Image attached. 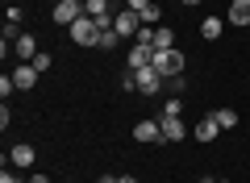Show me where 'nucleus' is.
I'll return each instance as SVG.
<instances>
[{
  "label": "nucleus",
  "instance_id": "f257e3e1",
  "mask_svg": "<svg viewBox=\"0 0 250 183\" xmlns=\"http://www.w3.org/2000/svg\"><path fill=\"white\" fill-rule=\"evenodd\" d=\"M150 67L159 71L163 79H179V75H184V54H179V50H154Z\"/></svg>",
  "mask_w": 250,
  "mask_h": 183
},
{
  "label": "nucleus",
  "instance_id": "f03ea898",
  "mask_svg": "<svg viewBox=\"0 0 250 183\" xmlns=\"http://www.w3.org/2000/svg\"><path fill=\"white\" fill-rule=\"evenodd\" d=\"M67 34H71V42H75V46H96V42H100V25L88 17V13H83V17L75 21Z\"/></svg>",
  "mask_w": 250,
  "mask_h": 183
},
{
  "label": "nucleus",
  "instance_id": "7ed1b4c3",
  "mask_svg": "<svg viewBox=\"0 0 250 183\" xmlns=\"http://www.w3.org/2000/svg\"><path fill=\"white\" fill-rule=\"evenodd\" d=\"M50 17H54V25H67V29H71L75 21L83 17V0H59V4L50 9Z\"/></svg>",
  "mask_w": 250,
  "mask_h": 183
},
{
  "label": "nucleus",
  "instance_id": "20e7f679",
  "mask_svg": "<svg viewBox=\"0 0 250 183\" xmlns=\"http://www.w3.org/2000/svg\"><path fill=\"white\" fill-rule=\"evenodd\" d=\"M134 142H142V146L163 142V125H159V117H146V121H138V125H134Z\"/></svg>",
  "mask_w": 250,
  "mask_h": 183
},
{
  "label": "nucleus",
  "instance_id": "39448f33",
  "mask_svg": "<svg viewBox=\"0 0 250 183\" xmlns=\"http://www.w3.org/2000/svg\"><path fill=\"white\" fill-rule=\"evenodd\" d=\"M134 75H138V92H142V96H159L163 83H167V79H163L154 67H142V71H134Z\"/></svg>",
  "mask_w": 250,
  "mask_h": 183
},
{
  "label": "nucleus",
  "instance_id": "423d86ee",
  "mask_svg": "<svg viewBox=\"0 0 250 183\" xmlns=\"http://www.w3.org/2000/svg\"><path fill=\"white\" fill-rule=\"evenodd\" d=\"M113 29H117L121 38H134L138 29H142V17H138L134 9H125V13H117V17H113Z\"/></svg>",
  "mask_w": 250,
  "mask_h": 183
},
{
  "label": "nucleus",
  "instance_id": "0eeeda50",
  "mask_svg": "<svg viewBox=\"0 0 250 183\" xmlns=\"http://www.w3.org/2000/svg\"><path fill=\"white\" fill-rule=\"evenodd\" d=\"M9 75H13V83H17V92H29V87L38 83V67H34V62H17Z\"/></svg>",
  "mask_w": 250,
  "mask_h": 183
},
{
  "label": "nucleus",
  "instance_id": "6e6552de",
  "mask_svg": "<svg viewBox=\"0 0 250 183\" xmlns=\"http://www.w3.org/2000/svg\"><path fill=\"white\" fill-rule=\"evenodd\" d=\"M159 125H163V142H171V146H179L188 138V125L179 117H159Z\"/></svg>",
  "mask_w": 250,
  "mask_h": 183
},
{
  "label": "nucleus",
  "instance_id": "1a4fd4ad",
  "mask_svg": "<svg viewBox=\"0 0 250 183\" xmlns=\"http://www.w3.org/2000/svg\"><path fill=\"white\" fill-rule=\"evenodd\" d=\"M150 62H154V50L134 42V50H129V59H125V71H142V67H150Z\"/></svg>",
  "mask_w": 250,
  "mask_h": 183
},
{
  "label": "nucleus",
  "instance_id": "9d476101",
  "mask_svg": "<svg viewBox=\"0 0 250 183\" xmlns=\"http://www.w3.org/2000/svg\"><path fill=\"white\" fill-rule=\"evenodd\" d=\"M13 54H17L21 62H34V59H38V54H42V50H38V42H34V34H21L17 42H13Z\"/></svg>",
  "mask_w": 250,
  "mask_h": 183
},
{
  "label": "nucleus",
  "instance_id": "9b49d317",
  "mask_svg": "<svg viewBox=\"0 0 250 183\" xmlns=\"http://www.w3.org/2000/svg\"><path fill=\"white\" fill-rule=\"evenodd\" d=\"M217 133H221V125H217V121H213V113H208L205 121H200L196 129H192V138H196V142H205V146H208V142H217Z\"/></svg>",
  "mask_w": 250,
  "mask_h": 183
},
{
  "label": "nucleus",
  "instance_id": "f8f14e48",
  "mask_svg": "<svg viewBox=\"0 0 250 183\" xmlns=\"http://www.w3.org/2000/svg\"><path fill=\"white\" fill-rule=\"evenodd\" d=\"M9 163L13 166H34V146H29V142H17V146L9 150Z\"/></svg>",
  "mask_w": 250,
  "mask_h": 183
},
{
  "label": "nucleus",
  "instance_id": "ddd939ff",
  "mask_svg": "<svg viewBox=\"0 0 250 183\" xmlns=\"http://www.w3.org/2000/svg\"><path fill=\"white\" fill-rule=\"evenodd\" d=\"M225 21H229V25H250V0H233Z\"/></svg>",
  "mask_w": 250,
  "mask_h": 183
},
{
  "label": "nucleus",
  "instance_id": "4468645a",
  "mask_svg": "<svg viewBox=\"0 0 250 183\" xmlns=\"http://www.w3.org/2000/svg\"><path fill=\"white\" fill-rule=\"evenodd\" d=\"M225 25H229V21H221V17H205L200 21V38H205V42H217Z\"/></svg>",
  "mask_w": 250,
  "mask_h": 183
},
{
  "label": "nucleus",
  "instance_id": "2eb2a0df",
  "mask_svg": "<svg viewBox=\"0 0 250 183\" xmlns=\"http://www.w3.org/2000/svg\"><path fill=\"white\" fill-rule=\"evenodd\" d=\"M154 50H175V34L167 25H154Z\"/></svg>",
  "mask_w": 250,
  "mask_h": 183
},
{
  "label": "nucleus",
  "instance_id": "dca6fc26",
  "mask_svg": "<svg viewBox=\"0 0 250 183\" xmlns=\"http://www.w3.org/2000/svg\"><path fill=\"white\" fill-rule=\"evenodd\" d=\"M213 121L221 125V129H238V113H233V108H217Z\"/></svg>",
  "mask_w": 250,
  "mask_h": 183
},
{
  "label": "nucleus",
  "instance_id": "f3484780",
  "mask_svg": "<svg viewBox=\"0 0 250 183\" xmlns=\"http://www.w3.org/2000/svg\"><path fill=\"white\" fill-rule=\"evenodd\" d=\"M117 42H121V34H117L113 25H108V29H100V42H96L100 50H117Z\"/></svg>",
  "mask_w": 250,
  "mask_h": 183
},
{
  "label": "nucleus",
  "instance_id": "a211bd4d",
  "mask_svg": "<svg viewBox=\"0 0 250 183\" xmlns=\"http://www.w3.org/2000/svg\"><path fill=\"white\" fill-rule=\"evenodd\" d=\"M138 17H142V25H154V21L163 17V9H159V0H150V4H146V9L138 13Z\"/></svg>",
  "mask_w": 250,
  "mask_h": 183
},
{
  "label": "nucleus",
  "instance_id": "6ab92c4d",
  "mask_svg": "<svg viewBox=\"0 0 250 183\" xmlns=\"http://www.w3.org/2000/svg\"><path fill=\"white\" fill-rule=\"evenodd\" d=\"M134 42H138V46H150V50H154V25H142V29L134 34Z\"/></svg>",
  "mask_w": 250,
  "mask_h": 183
},
{
  "label": "nucleus",
  "instance_id": "aec40b11",
  "mask_svg": "<svg viewBox=\"0 0 250 183\" xmlns=\"http://www.w3.org/2000/svg\"><path fill=\"white\" fill-rule=\"evenodd\" d=\"M179 113H184V104H179V96H171L167 104H163V113H159V117H179Z\"/></svg>",
  "mask_w": 250,
  "mask_h": 183
},
{
  "label": "nucleus",
  "instance_id": "412c9836",
  "mask_svg": "<svg viewBox=\"0 0 250 183\" xmlns=\"http://www.w3.org/2000/svg\"><path fill=\"white\" fill-rule=\"evenodd\" d=\"M50 62H54V59H50V54H46V50L38 54V59H34V67H38V75H46V71H50Z\"/></svg>",
  "mask_w": 250,
  "mask_h": 183
},
{
  "label": "nucleus",
  "instance_id": "4be33fe9",
  "mask_svg": "<svg viewBox=\"0 0 250 183\" xmlns=\"http://www.w3.org/2000/svg\"><path fill=\"white\" fill-rule=\"evenodd\" d=\"M21 17H25V13H21L17 4H9V17H4V21H9V25H21Z\"/></svg>",
  "mask_w": 250,
  "mask_h": 183
},
{
  "label": "nucleus",
  "instance_id": "5701e85b",
  "mask_svg": "<svg viewBox=\"0 0 250 183\" xmlns=\"http://www.w3.org/2000/svg\"><path fill=\"white\" fill-rule=\"evenodd\" d=\"M146 4H150V0H125V9H134V13H142Z\"/></svg>",
  "mask_w": 250,
  "mask_h": 183
},
{
  "label": "nucleus",
  "instance_id": "b1692460",
  "mask_svg": "<svg viewBox=\"0 0 250 183\" xmlns=\"http://www.w3.org/2000/svg\"><path fill=\"white\" fill-rule=\"evenodd\" d=\"M117 183H138V179H134V175H117Z\"/></svg>",
  "mask_w": 250,
  "mask_h": 183
},
{
  "label": "nucleus",
  "instance_id": "393cba45",
  "mask_svg": "<svg viewBox=\"0 0 250 183\" xmlns=\"http://www.w3.org/2000/svg\"><path fill=\"white\" fill-rule=\"evenodd\" d=\"M29 183H50V175H34V179H29Z\"/></svg>",
  "mask_w": 250,
  "mask_h": 183
},
{
  "label": "nucleus",
  "instance_id": "a878e982",
  "mask_svg": "<svg viewBox=\"0 0 250 183\" xmlns=\"http://www.w3.org/2000/svg\"><path fill=\"white\" fill-rule=\"evenodd\" d=\"M96 183H117V175H100V179Z\"/></svg>",
  "mask_w": 250,
  "mask_h": 183
},
{
  "label": "nucleus",
  "instance_id": "bb28decb",
  "mask_svg": "<svg viewBox=\"0 0 250 183\" xmlns=\"http://www.w3.org/2000/svg\"><path fill=\"white\" fill-rule=\"evenodd\" d=\"M0 183H17V179H13V175H9V171H4V175H0Z\"/></svg>",
  "mask_w": 250,
  "mask_h": 183
},
{
  "label": "nucleus",
  "instance_id": "cd10ccee",
  "mask_svg": "<svg viewBox=\"0 0 250 183\" xmlns=\"http://www.w3.org/2000/svg\"><path fill=\"white\" fill-rule=\"evenodd\" d=\"M179 4H200V0H179Z\"/></svg>",
  "mask_w": 250,
  "mask_h": 183
},
{
  "label": "nucleus",
  "instance_id": "c85d7f7f",
  "mask_svg": "<svg viewBox=\"0 0 250 183\" xmlns=\"http://www.w3.org/2000/svg\"><path fill=\"white\" fill-rule=\"evenodd\" d=\"M217 183H229V179H217Z\"/></svg>",
  "mask_w": 250,
  "mask_h": 183
},
{
  "label": "nucleus",
  "instance_id": "c756f323",
  "mask_svg": "<svg viewBox=\"0 0 250 183\" xmlns=\"http://www.w3.org/2000/svg\"><path fill=\"white\" fill-rule=\"evenodd\" d=\"M54 4H59V0H54Z\"/></svg>",
  "mask_w": 250,
  "mask_h": 183
}]
</instances>
